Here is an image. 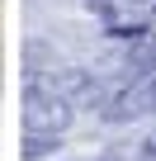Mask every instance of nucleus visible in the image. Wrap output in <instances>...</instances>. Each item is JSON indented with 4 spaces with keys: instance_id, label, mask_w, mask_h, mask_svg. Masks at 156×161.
I'll use <instances>...</instances> for the list:
<instances>
[{
    "instance_id": "nucleus-1",
    "label": "nucleus",
    "mask_w": 156,
    "mask_h": 161,
    "mask_svg": "<svg viewBox=\"0 0 156 161\" xmlns=\"http://www.w3.org/2000/svg\"><path fill=\"white\" fill-rule=\"evenodd\" d=\"M19 119H24V133H66L76 119V104L66 95H57L47 80H24Z\"/></svg>"
},
{
    "instance_id": "nucleus-6",
    "label": "nucleus",
    "mask_w": 156,
    "mask_h": 161,
    "mask_svg": "<svg viewBox=\"0 0 156 161\" xmlns=\"http://www.w3.org/2000/svg\"><path fill=\"white\" fill-rule=\"evenodd\" d=\"M85 10L100 14V19H114V5H109V0H85Z\"/></svg>"
},
{
    "instance_id": "nucleus-4",
    "label": "nucleus",
    "mask_w": 156,
    "mask_h": 161,
    "mask_svg": "<svg viewBox=\"0 0 156 161\" xmlns=\"http://www.w3.org/2000/svg\"><path fill=\"white\" fill-rule=\"evenodd\" d=\"M57 62H52V52H47V43H24V62H19V71H24V80H43L47 71H52Z\"/></svg>"
},
{
    "instance_id": "nucleus-3",
    "label": "nucleus",
    "mask_w": 156,
    "mask_h": 161,
    "mask_svg": "<svg viewBox=\"0 0 156 161\" xmlns=\"http://www.w3.org/2000/svg\"><path fill=\"white\" fill-rule=\"evenodd\" d=\"M156 114V76L147 80H128L123 90L109 95V104L100 109L104 123H132V119H151Z\"/></svg>"
},
{
    "instance_id": "nucleus-7",
    "label": "nucleus",
    "mask_w": 156,
    "mask_h": 161,
    "mask_svg": "<svg viewBox=\"0 0 156 161\" xmlns=\"http://www.w3.org/2000/svg\"><path fill=\"white\" fill-rule=\"evenodd\" d=\"M137 161H156V128H151V137L137 147Z\"/></svg>"
},
{
    "instance_id": "nucleus-9",
    "label": "nucleus",
    "mask_w": 156,
    "mask_h": 161,
    "mask_svg": "<svg viewBox=\"0 0 156 161\" xmlns=\"http://www.w3.org/2000/svg\"><path fill=\"white\" fill-rule=\"evenodd\" d=\"M123 5H142V0H123Z\"/></svg>"
},
{
    "instance_id": "nucleus-5",
    "label": "nucleus",
    "mask_w": 156,
    "mask_h": 161,
    "mask_svg": "<svg viewBox=\"0 0 156 161\" xmlns=\"http://www.w3.org/2000/svg\"><path fill=\"white\" fill-rule=\"evenodd\" d=\"M57 147H62V133H24L19 156H24V161H43V156H52Z\"/></svg>"
},
{
    "instance_id": "nucleus-2",
    "label": "nucleus",
    "mask_w": 156,
    "mask_h": 161,
    "mask_svg": "<svg viewBox=\"0 0 156 161\" xmlns=\"http://www.w3.org/2000/svg\"><path fill=\"white\" fill-rule=\"evenodd\" d=\"M43 80H47L57 95H66L76 109H104V104H109V95H114V90H109V80H104V76H95V71H85V66H62V71L52 66Z\"/></svg>"
},
{
    "instance_id": "nucleus-8",
    "label": "nucleus",
    "mask_w": 156,
    "mask_h": 161,
    "mask_svg": "<svg viewBox=\"0 0 156 161\" xmlns=\"http://www.w3.org/2000/svg\"><path fill=\"white\" fill-rule=\"evenodd\" d=\"M147 47H151V57H156V29H151V33H147Z\"/></svg>"
}]
</instances>
